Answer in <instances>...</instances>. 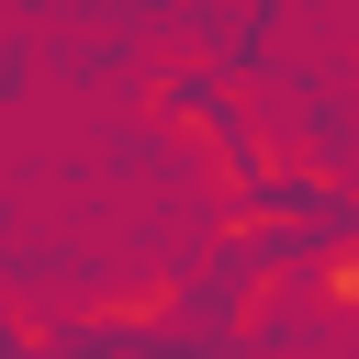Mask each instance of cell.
<instances>
[{
  "mask_svg": "<svg viewBox=\"0 0 359 359\" xmlns=\"http://www.w3.org/2000/svg\"><path fill=\"white\" fill-rule=\"evenodd\" d=\"M325 303H359V258H325Z\"/></svg>",
  "mask_w": 359,
  "mask_h": 359,
  "instance_id": "1",
  "label": "cell"
}]
</instances>
